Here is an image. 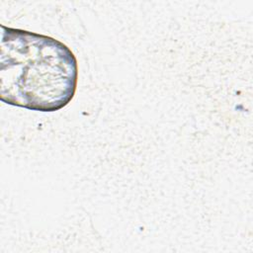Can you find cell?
<instances>
[{
    "label": "cell",
    "mask_w": 253,
    "mask_h": 253,
    "mask_svg": "<svg viewBox=\"0 0 253 253\" xmlns=\"http://www.w3.org/2000/svg\"><path fill=\"white\" fill-rule=\"evenodd\" d=\"M78 64L62 42L1 25L0 99L32 111L55 112L73 99Z\"/></svg>",
    "instance_id": "1"
}]
</instances>
